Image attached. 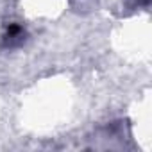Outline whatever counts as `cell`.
I'll use <instances>...</instances> for the list:
<instances>
[{
	"mask_svg": "<svg viewBox=\"0 0 152 152\" xmlns=\"http://www.w3.org/2000/svg\"><path fill=\"white\" fill-rule=\"evenodd\" d=\"M25 41V29L20 23H9L6 34L2 38V45L6 48H16Z\"/></svg>",
	"mask_w": 152,
	"mask_h": 152,
	"instance_id": "obj_1",
	"label": "cell"
}]
</instances>
